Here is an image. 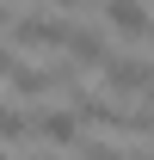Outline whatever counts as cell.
I'll list each match as a JSON object with an SVG mask.
<instances>
[{
  "label": "cell",
  "mask_w": 154,
  "mask_h": 160,
  "mask_svg": "<svg viewBox=\"0 0 154 160\" xmlns=\"http://www.w3.org/2000/svg\"><path fill=\"white\" fill-rule=\"evenodd\" d=\"M105 86H111V92H148L154 68L136 62V56H105Z\"/></svg>",
  "instance_id": "6da1fadb"
},
{
  "label": "cell",
  "mask_w": 154,
  "mask_h": 160,
  "mask_svg": "<svg viewBox=\"0 0 154 160\" xmlns=\"http://www.w3.org/2000/svg\"><path fill=\"white\" fill-rule=\"evenodd\" d=\"M19 49H62V37H68V25L62 19H19Z\"/></svg>",
  "instance_id": "7a4b0ae2"
},
{
  "label": "cell",
  "mask_w": 154,
  "mask_h": 160,
  "mask_svg": "<svg viewBox=\"0 0 154 160\" xmlns=\"http://www.w3.org/2000/svg\"><path fill=\"white\" fill-rule=\"evenodd\" d=\"M105 25L123 31V37H142L148 31V6L142 0H105Z\"/></svg>",
  "instance_id": "3957f363"
},
{
  "label": "cell",
  "mask_w": 154,
  "mask_h": 160,
  "mask_svg": "<svg viewBox=\"0 0 154 160\" xmlns=\"http://www.w3.org/2000/svg\"><path fill=\"white\" fill-rule=\"evenodd\" d=\"M62 56H74V62H105V31H93V25H68Z\"/></svg>",
  "instance_id": "277c9868"
},
{
  "label": "cell",
  "mask_w": 154,
  "mask_h": 160,
  "mask_svg": "<svg viewBox=\"0 0 154 160\" xmlns=\"http://www.w3.org/2000/svg\"><path fill=\"white\" fill-rule=\"evenodd\" d=\"M37 136H43V142H68V148H93V142L80 136V117H74V111H43Z\"/></svg>",
  "instance_id": "5b68a950"
},
{
  "label": "cell",
  "mask_w": 154,
  "mask_h": 160,
  "mask_svg": "<svg viewBox=\"0 0 154 160\" xmlns=\"http://www.w3.org/2000/svg\"><path fill=\"white\" fill-rule=\"evenodd\" d=\"M0 142H25V117L19 111H0Z\"/></svg>",
  "instance_id": "8992f818"
},
{
  "label": "cell",
  "mask_w": 154,
  "mask_h": 160,
  "mask_svg": "<svg viewBox=\"0 0 154 160\" xmlns=\"http://www.w3.org/2000/svg\"><path fill=\"white\" fill-rule=\"evenodd\" d=\"M6 68H13V62H6V49H0V74H6Z\"/></svg>",
  "instance_id": "52a82bcc"
},
{
  "label": "cell",
  "mask_w": 154,
  "mask_h": 160,
  "mask_svg": "<svg viewBox=\"0 0 154 160\" xmlns=\"http://www.w3.org/2000/svg\"><path fill=\"white\" fill-rule=\"evenodd\" d=\"M56 6H86V0H56Z\"/></svg>",
  "instance_id": "ba28073f"
},
{
  "label": "cell",
  "mask_w": 154,
  "mask_h": 160,
  "mask_svg": "<svg viewBox=\"0 0 154 160\" xmlns=\"http://www.w3.org/2000/svg\"><path fill=\"white\" fill-rule=\"evenodd\" d=\"M142 37H148V43H154V19H148V31H142Z\"/></svg>",
  "instance_id": "9c48e42d"
},
{
  "label": "cell",
  "mask_w": 154,
  "mask_h": 160,
  "mask_svg": "<svg viewBox=\"0 0 154 160\" xmlns=\"http://www.w3.org/2000/svg\"><path fill=\"white\" fill-rule=\"evenodd\" d=\"M148 117H154V86H148Z\"/></svg>",
  "instance_id": "30bf717a"
},
{
  "label": "cell",
  "mask_w": 154,
  "mask_h": 160,
  "mask_svg": "<svg viewBox=\"0 0 154 160\" xmlns=\"http://www.w3.org/2000/svg\"><path fill=\"white\" fill-rule=\"evenodd\" d=\"M0 25H6V0H0Z\"/></svg>",
  "instance_id": "8fae6325"
}]
</instances>
